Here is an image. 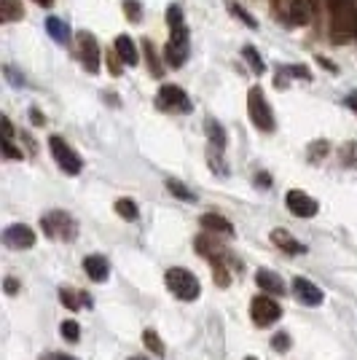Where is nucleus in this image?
Returning <instances> with one entry per match:
<instances>
[{
  "instance_id": "1",
  "label": "nucleus",
  "mask_w": 357,
  "mask_h": 360,
  "mask_svg": "<svg viewBox=\"0 0 357 360\" xmlns=\"http://www.w3.org/2000/svg\"><path fill=\"white\" fill-rule=\"evenodd\" d=\"M167 25H169V41H167V49H164L167 65L169 68H183L186 60H188L191 44H188V27H186L183 11L175 3L167 8Z\"/></svg>"
},
{
  "instance_id": "2",
  "label": "nucleus",
  "mask_w": 357,
  "mask_h": 360,
  "mask_svg": "<svg viewBox=\"0 0 357 360\" xmlns=\"http://www.w3.org/2000/svg\"><path fill=\"white\" fill-rule=\"evenodd\" d=\"M41 229L48 240H60V242H73L78 237V224L70 212L65 210H51L41 218Z\"/></svg>"
},
{
  "instance_id": "3",
  "label": "nucleus",
  "mask_w": 357,
  "mask_h": 360,
  "mask_svg": "<svg viewBox=\"0 0 357 360\" xmlns=\"http://www.w3.org/2000/svg\"><path fill=\"white\" fill-rule=\"evenodd\" d=\"M247 113H250V121H253L255 129L261 132H274L277 121H274V113H271V105H268L266 94L261 86H253L247 91Z\"/></svg>"
},
{
  "instance_id": "4",
  "label": "nucleus",
  "mask_w": 357,
  "mask_h": 360,
  "mask_svg": "<svg viewBox=\"0 0 357 360\" xmlns=\"http://www.w3.org/2000/svg\"><path fill=\"white\" fill-rule=\"evenodd\" d=\"M164 283H167V288H169V290H172L180 301H194V299H199V293H202L199 280H196L191 271L180 269V266L167 269V274H164Z\"/></svg>"
},
{
  "instance_id": "5",
  "label": "nucleus",
  "mask_w": 357,
  "mask_h": 360,
  "mask_svg": "<svg viewBox=\"0 0 357 360\" xmlns=\"http://www.w3.org/2000/svg\"><path fill=\"white\" fill-rule=\"evenodd\" d=\"M48 148H51V156H54V162L60 165V169H65L67 175H78V172H81V167H84L81 156H78L60 135L48 137Z\"/></svg>"
},
{
  "instance_id": "6",
  "label": "nucleus",
  "mask_w": 357,
  "mask_h": 360,
  "mask_svg": "<svg viewBox=\"0 0 357 360\" xmlns=\"http://www.w3.org/2000/svg\"><path fill=\"white\" fill-rule=\"evenodd\" d=\"M156 105L162 108V110H167V113H188L191 110V100H188V94L180 89V86L167 84L156 94Z\"/></svg>"
},
{
  "instance_id": "7",
  "label": "nucleus",
  "mask_w": 357,
  "mask_h": 360,
  "mask_svg": "<svg viewBox=\"0 0 357 360\" xmlns=\"http://www.w3.org/2000/svg\"><path fill=\"white\" fill-rule=\"evenodd\" d=\"M250 317H253L255 326L266 328V326L277 323L283 317V309H280V304L271 299V296H255L250 301Z\"/></svg>"
},
{
  "instance_id": "8",
  "label": "nucleus",
  "mask_w": 357,
  "mask_h": 360,
  "mask_svg": "<svg viewBox=\"0 0 357 360\" xmlns=\"http://www.w3.org/2000/svg\"><path fill=\"white\" fill-rule=\"evenodd\" d=\"M75 41H78V57L84 62V68L89 73H100V44H97V38L91 32L81 30L75 35Z\"/></svg>"
},
{
  "instance_id": "9",
  "label": "nucleus",
  "mask_w": 357,
  "mask_h": 360,
  "mask_svg": "<svg viewBox=\"0 0 357 360\" xmlns=\"http://www.w3.org/2000/svg\"><path fill=\"white\" fill-rule=\"evenodd\" d=\"M285 205H287V210L293 212V215H298V218H314V215L320 212L317 199H312L306 191H298V188L287 191V196H285Z\"/></svg>"
},
{
  "instance_id": "10",
  "label": "nucleus",
  "mask_w": 357,
  "mask_h": 360,
  "mask_svg": "<svg viewBox=\"0 0 357 360\" xmlns=\"http://www.w3.org/2000/svg\"><path fill=\"white\" fill-rule=\"evenodd\" d=\"M3 245L8 250H30L35 245V231L25 224H14L3 231Z\"/></svg>"
},
{
  "instance_id": "11",
  "label": "nucleus",
  "mask_w": 357,
  "mask_h": 360,
  "mask_svg": "<svg viewBox=\"0 0 357 360\" xmlns=\"http://www.w3.org/2000/svg\"><path fill=\"white\" fill-rule=\"evenodd\" d=\"M293 293H296V299L301 304H306V307H320L323 304V290L314 285L312 280H306V277H296L293 280Z\"/></svg>"
},
{
  "instance_id": "12",
  "label": "nucleus",
  "mask_w": 357,
  "mask_h": 360,
  "mask_svg": "<svg viewBox=\"0 0 357 360\" xmlns=\"http://www.w3.org/2000/svg\"><path fill=\"white\" fill-rule=\"evenodd\" d=\"M317 6L320 0H290V8H287L290 25H309V19L317 14Z\"/></svg>"
},
{
  "instance_id": "13",
  "label": "nucleus",
  "mask_w": 357,
  "mask_h": 360,
  "mask_svg": "<svg viewBox=\"0 0 357 360\" xmlns=\"http://www.w3.org/2000/svg\"><path fill=\"white\" fill-rule=\"evenodd\" d=\"M271 242H274L280 250H285L287 255L306 253V245H301V242H298L290 231H285V229H274V231H271Z\"/></svg>"
},
{
  "instance_id": "14",
  "label": "nucleus",
  "mask_w": 357,
  "mask_h": 360,
  "mask_svg": "<svg viewBox=\"0 0 357 360\" xmlns=\"http://www.w3.org/2000/svg\"><path fill=\"white\" fill-rule=\"evenodd\" d=\"M60 301L67 309H73V312H81L84 307H91V304H94L89 293H78V290H73V288H67V285L60 288Z\"/></svg>"
},
{
  "instance_id": "15",
  "label": "nucleus",
  "mask_w": 357,
  "mask_h": 360,
  "mask_svg": "<svg viewBox=\"0 0 357 360\" xmlns=\"http://www.w3.org/2000/svg\"><path fill=\"white\" fill-rule=\"evenodd\" d=\"M205 132H207V140H209V150H215V153H223L226 148V129L221 127V121H215L209 116L205 121Z\"/></svg>"
},
{
  "instance_id": "16",
  "label": "nucleus",
  "mask_w": 357,
  "mask_h": 360,
  "mask_svg": "<svg viewBox=\"0 0 357 360\" xmlns=\"http://www.w3.org/2000/svg\"><path fill=\"white\" fill-rule=\"evenodd\" d=\"M84 269H86V274L94 283H105L108 274H110V266H108V261H105L103 255H86L84 258Z\"/></svg>"
},
{
  "instance_id": "17",
  "label": "nucleus",
  "mask_w": 357,
  "mask_h": 360,
  "mask_svg": "<svg viewBox=\"0 0 357 360\" xmlns=\"http://www.w3.org/2000/svg\"><path fill=\"white\" fill-rule=\"evenodd\" d=\"M196 253L205 255V258H221V255H226V248L221 245V242L215 240V237H209V234H202V237H196Z\"/></svg>"
},
{
  "instance_id": "18",
  "label": "nucleus",
  "mask_w": 357,
  "mask_h": 360,
  "mask_svg": "<svg viewBox=\"0 0 357 360\" xmlns=\"http://www.w3.org/2000/svg\"><path fill=\"white\" fill-rule=\"evenodd\" d=\"M255 283H258V288H264L266 293H280V296L285 293L283 277H280V274H274V271H268V269L258 271V274H255Z\"/></svg>"
},
{
  "instance_id": "19",
  "label": "nucleus",
  "mask_w": 357,
  "mask_h": 360,
  "mask_svg": "<svg viewBox=\"0 0 357 360\" xmlns=\"http://www.w3.org/2000/svg\"><path fill=\"white\" fill-rule=\"evenodd\" d=\"M116 51H119V57L124 65H137V60H140V54H137V46H134V41L129 38V35H119L116 38Z\"/></svg>"
},
{
  "instance_id": "20",
  "label": "nucleus",
  "mask_w": 357,
  "mask_h": 360,
  "mask_svg": "<svg viewBox=\"0 0 357 360\" xmlns=\"http://www.w3.org/2000/svg\"><path fill=\"white\" fill-rule=\"evenodd\" d=\"M199 224L205 226L207 231H218V234H226V237H234V226L228 224L223 215L207 212V215H202V221H199Z\"/></svg>"
},
{
  "instance_id": "21",
  "label": "nucleus",
  "mask_w": 357,
  "mask_h": 360,
  "mask_svg": "<svg viewBox=\"0 0 357 360\" xmlns=\"http://www.w3.org/2000/svg\"><path fill=\"white\" fill-rule=\"evenodd\" d=\"M25 16V8H22V0H0V19L6 25L11 22H19Z\"/></svg>"
},
{
  "instance_id": "22",
  "label": "nucleus",
  "mask_w": 357,
  "mask_h": 360,
  "mask_svg": "<svg viewBox=\"0 0 357 360\" xmlns=\"http://www.w3.org/2000/svg\"><path fill=\"white\" fill-rule=\"evenodd\" d=\"M46 30H48V35H51L54 41H60V44H67V38H70L67 22H62L57 16H48V19H46Z\"/></svg>"
},
{
  "instance_id": "23",
  "label": "nucleus",
  "mask_w": 357,
  "mask_h": 360,
  "mask_svg": "<svg viewBox=\"0 0 357 360\" xmlns=\"http://www.w3.org/2000/svg\"><path fill=\"white\" fill-rule=\"evenodd\" d=\"M143 49H145V60H148L150 75L162 78V75H164V65H162V60H159V51H156V46L150 44V41H143Z\"/></svg>"
},
{
  "instance_id": "24",
  "label": "nucleus",
  "mask_w": 357,
  "mask_h": 360,
  "mask_svg": "<svg viewBox=\"0 0 357 360\" xmlns=\"http://www.w3.org/2000/svg\"><path fill=\"white\" fill-rule=\"evenodd\" d=\"M143 345L148 347L150 352L156 355V358H164V342L159 339V333L153 328H145L143 330Z\"/></svg>"
},
{
  "instance_id": "25",
  "label": "nucleus",
  "mask_w": 357,
  "mask_h": 360,
  "mask_svg": "<svg viewBox=\"0 0 357 360\" xmlns=\"http://www.w3.org/2000/svg\"><path fill=\"white\" fill-rule=\"evenodd\" d=\"M339 156H342L344 167H352V169H357V140L344 143L342 150H339Z\"/></svg>"
},
{
  "instance_id": "26",
  "label": "nucleus",
  "mask_w": 357,
  "mask_h": 360,
  "mask_svg": "<svg viewBox=\"0 0 357 360\" xmlns=\"http://www.w3.org/2000/svg\"><path fill=\"white\" fill-rule=\"evenodd\" d=\"M167 188L178 196V199H183V202H196V194H194V191H188V188H186L180 180L169 178V180H167Z\"/></svg>"
},
{
  "instance_id": "27",
  "label": "nucleus",
  "mask_w": 357,
  "mask_h": 360,
  "mask_svg": "<svg viewBox=\"0 0 357 360\" xmlns=\"http://www.w3.org/2000/svg\"><path fill=\"white\" fill-rule=\"evenodd\" d=\"M116 212H119L121 218H126V221H137V215H140V210H137V205H134L132 199H119L116 202Z\"/></svg>"
},
{
  "instance_id": "28",
  "label": "nucleus",
  "mask_w": 357,
  "mask_h": 360,
  "mask_svg": "<svg viewBox=\"0 0 357 360\" xmlns=\"http://www.w3.org/2000/svg\"><path fill=\"white\" fill-rule=\"evenodd\" d=\"M242 57L250 62V70H253V73H264V70H266V65H264V60H261V54L255 51L253 46H245Z\"/></svg>"
},
{
  "instance_id": "29",
  "label": "nucleus",
  "mask_w": 357,
  "mask_h": 360,
  "mask_svg": "<svg viewBox=\"0 0 357 360\" xmlns=\"http://www.w3.org/2000/svg\"><path fill=\"white\" fill-rule=\"evenodd\" d=\"M60 333H62V339H67V342H78V339H81V326H78L75 320H65L60 326Z\"/></svg>"
},
{
  "instance_id": "30",
  "label": "nucleus",
  "mask_w": 357,
  "mask_h": 360,
  "mask_svg": "<svg viewBox=\"0 0 357 360\" xmlns=\"http://www.w3.org/2000/svg\"><path fill=\"white\" fill-rule=\"evenodd\" d=\"M228 11H231V14H234V16H239V19H242V22H245V25H247L250 30H255V27H258V22H255V16H253V14H247V11H245L242 6H237V3H228Z\"/></svg>"
},
{
  "instance_id": "31",
  "label": "nucleus",
  "mask_w": 357,
  "mask_h": 360,
  "mask_svg": "<svg viewBox=\"0 0 357 360\" xmlns=\"http://www.w3.org/2000/svg\"><path fill=\"white\" fill-rule=\"evenodd\" d=\"M327 150H330L327 140H317V143H312V146H309V162H320V159H325Z\"/></svg>"
},
{
  "instance_id": "32",
  "label": "nucleus",
  "mask_w": 357,
  "mask_h": 360,
  "mask_svg": "<svg viewBox=\"0 0 357 360\" xmlns=\"http://www.w3.org/2000/svg\"><path fill=\"white\" fill-rule=\"evenodd\" d=\"M124 14L129 16L132 22H140V16H143V8H140V3H137V0H124Z\"/></svg>"
},
{
  "instance_id": "33",
  "label": "nucleus",
  "mask_w": 357,
  "mask_h": 360,
  "mask_svg": "<svg viewBox=\"0 0 357 360\" xmlns=\"http://www.w3.org/2000/svg\"><path fill=\"white\" fill-rule=\"evenodd\" d=\"M327 11L330 14H339V11H349V8H355V3L352 0H325Z\"/></svg>"
},
{
  "instance_id": "34",
  "label": "nucleus",
  "mask_w": 357,
  "mask_h": 360,
  "mask_svg": "<svg viewBox=\"0 0 357 360\" xmlns=\"http://www.w3.org/2000/svg\"><path fill=\"white\" fill-rule=\"evenodd\" d=\"M3 153H6V159H25L22 150L16 148L11 140H3Z\"/></svg>"
},
{
  "instance_id": "35",
  "label": "nucleus",
  "mask_w": 357,
  "mask_h": 360,
  "mask_svg": "<svg viewBox=\"0 0 357 360\" xmlns=\"http://www.w3.org/2000/svg\"><path fill=\"white\" fill-rule=\"evenodd\" d=\"M121 57H119V51H108V68H110V73L113 75H121Z\"/></svg>"
},
{
  "instance_id": "36",
  "label": "nucleus",
  "mask_w": 357,
  "mask_h": 360,
  "mask_svg": "<svg viewBox=\"0 0 357 360\" xmlns=\"http://www.w3.org/2000/svg\"><path fill=\"white\" fill-rule=\"evenodd\" d=\"M271 347L280 349V352H285V349L290 347V336H287V333H277V336L271 339Z\"/></svg>"
},
{
  "instance_id": "37",
  "label": "nucleus",
  "mask_w": 357,
  "mask_h": 360,
  "mask_svg": "<svg viewBox=\"0 0 357 360\" xmlns=\"http://www.w3.org/2000/svg\"><path fill=\"white\" fill-rule=\"evenodd\" d=\"M6 78H8V81H14L16 86H25V78H22V75H16L14 68H6Z\"/></svg>"
},
{
  "instance_id": "38",
  "label": "nucleus",
  "mask_w": 357,
  "mask_h": 360,
  "mask_svg": "<svg viewBox=\"0 0 357 360\" xmlns=\"http://www.w3.org/2000/svg\"><path fill=\"white\" fill-rule=\"evenodd\" d=\"M3 285H6V293H8V296H14L16 290H19V283H16L14 277H6V280H3Z\"/></svg>"
},
{
  "instance_id": "39",
  "label": "nucleus",
  "mask_w": 357,
  "mask_h": 360,
  "mask_svg": "<svg viewBox=\"0 0 357 360\" xmlns=\"http://www.w3.org/2000/svg\"><path fill=\"white\" fill-rule=\"evenodd\" d=\"M11 137H14V127H11L8 116H3V140H11Z\"/></svg>"
},
{
  "instance_id": "40",
  "label": "nucleus",
  "mask_w": 357,
  "mask_h": 360,
  "mask_svg": "<svg viewBox=\"0 0 357 360\" xmlns=\"http://www.w3.org/2000/svg\"><path fill=\"white\" fill-rule=\"evenodd\" d=\"M30 116H32V124H38V127H41V124H46V116L41 113V110H35V108H32Z\"/></svg>"
},
{
  "instance_id": "41",
  "label": "nucleus",
  "mask_w": 357,
  "mask_h": 360,
  "mask_svg": "<svg viewBox=\"0 0 357 360\" xmlns=\"http://www.w3.org/2000/svg\"><path fill=\"white\" fill-rule=\"evenodd\" d=\"M344 105H346V108H352V110H355V113H357V91H355V94H349V97L344 100Z\"/></svg>"
},
{
  "instance_id": "42",
  "label": "nucleus",
  "mask_w": 357,
  "mask_h": 360,
  "mask_svg": "<svg viewBox=\"0 0 357 360\" xmlns=\"http://www.w3.org/2000/svg\"><path fill=\"white\" fill-rule=\"evenodd\" d=\"M255 183H261L264 188H266V186H271V180H268V175H258V178H255Z\"/></svg>"
},
{
  "instance_id": "43",
  "label": "nucleus",
  "mask_w": 357,
  "mask_h": 360,
  "mask_svg": "<svg viewBox=\"0 0 357 360\" xmlns=\"http://www.w3.org/2000/svg\"><path fill=\"white\" fill-rule=\"evenodd\" d=\"M48 360H75V358H70V355H51Z\"/></svg>"
},
{
  "instance_id": "44",
  "label": "nucleus",
  "mask_w": 357,
  "mask_h": 360,
  "mask_svg": "<svg viewBox=\"0 0 357 360\" xmlns=\"http://www.w3.org/2000/svg\"><path fill=\"white\" fill-rule=\"evenodd\" d=\"M35 3H38V6H44V8H48V6L54 3V0H35Z\"/></svg>"
},
{
  "instance_id": "45",
  "label": "nucleus",
  "mask_w": 357,
  "mask_h": 360,
  "mask_svg": "<svg viewBox=\"0 0 357 360\" xmlns=\"http://www.w3.org/2000/svg\"><path fill=\"white\" fill-rule=\"evenodd\" d=\"M129 360H145V358H129Z\"/></svg>"
},
{
  "instance_id": "46",
  "label": "nucleus",
  "mask_w": 357,
  "mask_h": 360,
  "mask_svg": "<svg viewBox=\"0 0 357 360\" xmlns=\"http://www.w3.org/2000/svg\"><path fill=\"white\" fill-rule=\"evenodd\" d=\"M245 360H258V358H245Z\"/></svg>"
},
{
  "instance_id": "47",
  "label": "nucleus",
  "mask_w": 357,
  "mask_h": 360,
  "mask_svg": "<svg viewBox=\"0 0 357 360\" xmlns=\"http://www.w3.org/2000/svg\"><path fill=\"white\" fill-rule=\"evenodd\" d=\"M355 38H357V25H355Z\"/></svg>"
}]
</instances>
